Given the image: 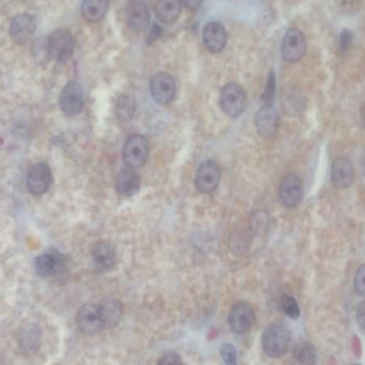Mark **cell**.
Here are the masks:
<instances>
[{
    "mask_svg": "<svg viewBox=\"0 0 365 365\" xmlns=\"http://www.w3.org/2000/svg\"><path fill=\"white\" fill-rule=\"evenodd\" d=\"M255 322V312L248 302L239 301L233 306L228 313V325L236 335H245L253 328Z\"/></svg>",
    "mask_w": 365,
    "mask_h": 365,
    "instance_id": "5b68a950",
    "label": "cell"
},
{
    "mask_svg": "<svg viewBox=\"0 0 365 365\" xmlns=\"http://www.w3.org/2000/svg\"><path fill=\"white\" fill-rule=\"evenodd\" d=\"M362 167H363V169H364V172H365V154H364V156H363Z\"/></svg>",
    "mask_w": 365,
    "mask_h": 365,
    "instance_id": "d590c367",
    "label": "cell"
},
{
    "mask_svg": "<svg viewBox=\"0 0 365 365\" xmlns=\"http://www.w3.org/2000/svg\"><path fill=\"white\" fill-rule=\"evenodd\" d=\"M220 178L221 172L219 166L213 161H205L197 171V190L202 194H212L219 185Z\"/></svg>",
    "mask_w": 365,
    "mask_h": 365,
    "instance_id": "30bf717a",
    "label": "cell"
},
{
    "mask_svg": "<svg viewBox=\"0 0 365 365\" xmlns=\"http://www.w3.org/2000/svg\"><path fill=\"white\" fill-rule=\"evenodd\" d=\"M352 365H361V364H352Z\"/></svg>",
    "mask_w": 365,
    "mask_h": 365,
    "instance_id": "8d00e7d4",
    "label": "cell"
},
{
    "mask_svg": "<svg viewBox=\"0 0 365 365\" xmlns=\"http://www.w3.org/2000/svg\"><path fill=\"white\" fill-rule=\"evenodd\" d=\"M279 122L280 121H279L278 111L272 107V105L262 107L255 117L257 133L265 139L274 137L278 132Z\"/></svg>",
    "mask_w": 365,
    "mask_h": 365,
    "instance_id": "2e32d148",
    "label": "cell"
},
{
    "mask_svg": "<svg viewBox=\"0 0 365 365\" xmlns=\"http://www.w3.org/2000/svg\"><path fill=\"white\" fill-rule=\"evenodd\" d=\"M76 322L77 326L85 335H95L105 329L98 304L88 303L83 306L77 313Z\"/></svg>",
    "mask_w": 365,
    "mask_h": 365,
    "instance_id": "ba28073f",
    "label": "cell"
},
{
    "mask_svg": "<svg viewBox=\"0 0 365 365\" xmlns=\"http://www.w3.org/2000/svg\"><path fill=\"white\" fill-rule=\"evenodd\" d=\"M127 23L134 31H144L150 23V11L146 0H129L127 7Z\"/></svg>",
    "mask_w": 365,
    "mask_h": 365,
    "instance_id": "9a60e30c",
    "label": "cell"
},
{
    "mask_svg": "<svg viewBox=\"0 0 365 365\" xmlns=\"http://www.w3.org/2000/svg\"><path fill=\"white\" fill-rule=\"evenodd\" d=\"M354 289L359 295L365 297V264L360 266L354 274Z\"/></svg>",
    "mask_w": 365,
    "mask_h": 365,
    "instance_id": "f1b7e54d",
    "label": "cell"
},
{
    "mask_svg": "<svg viewBox=\"0 0 365 365\" xmlns=\"http://www.w3.org/2000/svg\"><path fill=\"white\" fill-rule=\"evenodd\" d=\"M352 41H354V35H352V31L343 30L340 37V52H347L352 46Z\"/></svg>",
    "mask_w": 365,
    "mask_h": 365,
    "instance_id": "1f68e13d",
    "label": "cell"
},
{
    "mask_svg": "<svg viewBox=\"0 0 365 365\" xmlns=\"http://www.w3.org/2000/svg\"><path fill=\"white\" fill-rule=\"evenodd\" d=\"M94 265L100 272H108L115 266V253L113 247L107 241L96 243L92 251Z\"/></svg>",
    "mask_w": 365,
    "mask_h": 365,
    "instance_id": "d6986e66",
    "label": "cell"
},
{
    "mask_svg": "<svg viewBox=\"0 0 365 365\" xmlns=\"http://www.w3.org/2000/svg\"><path fill=\"white\" fill-rule=\"evenodd\" d=\"M157 365H184L182 357L174 352H168L161 357Z\"/></svg>",
    "mask_w": 365,
    "mask_h": 365,
    "instance_id": "4dcf8cb0",
    "label": "cell"
},
{
    "mask_svg": "<svg viewBox=\"0 0 365 365\" xmlns=\"http://www.w3.org/2000/svg\"><path fill=\"white\" fill-rule=\"evenodd\" d=\"M135 104L131 96L122 95L117 100V115L121 121H127L133 117Z\"/></svg>",
    "mask_w": 365,
    "mask_h": 365,
    "instance_id": "484cf974",
    "label": "cell"
},
{
    "mask_svg": "<svg viewBox=\"0 0 365 365\" xmlns=\"http://www.w3.org/2000/svg\"><path fill=\"white\" fill-rule=\"evenodd\" d=\"M37 29L35 18L30 14H20L12 20L10 35L16 44L25 45L30 41Z\"/></svg>",
    "mask_w": 365,
    "mask_h": 365,
    "instance_id": "5bb4252c",
    "label": "cell"
},
{
    "mask_svg": "<svg viewBox=\"0 0 365 365\" xmlns=\"http://www.w3.org/2000/svg\"><path fill=\"white\" fill-rule=\"evenodd\" d=\"M140 178L135 169L124 168L115 178L117 192L123 197H133L140 190Z\"/></svg>",
    "mask_w": 365,
    "mask_h": 365,
    "instance_id": "e0dca14e",
    "label": "cell"
},
{
    "mask_svg": "<svg viewBox=\"0 0 365 365\" xmlns=\"http://www.w3.org/2000/svg\"><path fill=\"white\" fill-rule=\"evenodd\" d=\"M62 265V261L54 253H44L35 260V272L40 277L48 278L58 272Z\"/></svg>",
    "mask_w": 365,
    "mask_h": 365,
    "instance_id": "cb8c5ba5",
    "label": "cell"
},
{
    "mask_svg": "<svg viewBox=\"0 0 365 365\" xmlns=\"http://www.w3.org/2000/svg\"><path fill=\"white\" fill-rule=\"evenodd\" d=\"M108 6V0H83L81 14L88 22L96 23L104 18Z\"/></svg>",
    "mask_w": 365,
    "mask_h": 365,
    "instance_id": "603a6c76",
    "label": "cell"
},
{
    "mask_svg": "<svg viewBox=\"0 0 365 365\" xmlns=\"http://www.w3.org/2000/svg\"><path fill=\"white\" fill-rule=\"evenodd\" d=\"M354 180V169L352 161L347 157H337L331 167V184L337 190L350 187Z\"/></svg>",
    "mask_w": 365,
    "mask_h": 365,
    "instance_id": "4fadbf2b",
    "label": "cell"
},
{
    "mask_svg": "<svg viewBox=\"0 0 365 365\" xmlns=\"http://www.w3.org/2000/svg\"><path fill=\"white\" fill-rule=\"evenodd\" d=\"M204 0H180V3L186 9L192 12H197L201 7Z\"/></svg>",
    "mask_w": 365,
    "mask_h": 365,
    "instance_id": "d6a6232c",
    "label": "cell"
},
{
    "mask_svg": "<svg viewBox=\"0 0 365 365\" xmlns=\"http://www.w3.org/2000/svg\"><path fill=\"white\" fill-rule=\"evenodd\" d=\"M149 144L142 135H133L127 140L123 149L125 165L131 169L142 167L148 161Z\"/></svg>",
    "mask_w": 365,
    "mask_h": 365,
    "instance_id": "277c9868",
    "label": "cell"
},
{
    "mask_svg": "<svg viewBox=\"0 0 365 365\" xmlns=\"http://www.w3.org/2000/svg\"><path fill=\"white\" fill-rule=\"evenodd\" d=\"M182 11L180 0H157L155 12L157 18L166 24L178 20Z\"/></svg>",
    "mask_w": 365,
    "mask_h": 365,
    "instance_id": "7402d4cb",
    "label": "cell"
},
{
    "mask_svg": "<svg viewBox=\"0 0 365 365\" xmlns=\"http://www.w3.org/2000/svg\"><path fill=\"white\" fill-rule=\"evenodd\" d=\"M203 40L209 52L214 54L222 52L226 44V29L219 23H209L203 30Z\"/></svg>",
    "mask_w": 365,
    "mask_h": 365,
    "instance_id": "ac0fdd59",
    "label": "cell"
},
{
    "mask_svg": "<svg viewBox=\"0 0 365 365\" xmlns=\"http://www.w3.org/2000/svg\"><path fill=\"white\" fill-rule=\"evenodd\" d=\"M220 106L228 117H238L247 106L246 92L237 83H228L220 94Z\"/></svg>",
    "mask_w": 365,
    "mask_h": 365,
    "instance_id": "3957f363",
    "label": "cell"
},
{
    "mask_svg": "<svg viewBox=\"0 0 365 365\" xmlns=\"http://www.w3.org/2000/svg\"><path fill=\"white\" fill-rule=\"evenodd\" d=\"M105 329L113 328L121 322L123 307L121 302L115 299H105L98 303Z\"/></svg>",
    "mask_w": 365,
    "mask_h": 365,
    "instance_id": "ffe728a7",
    "label": "cell"
},
{
    "mask_svg": "<svg viewBox=\"0 0 365 365\" xmlns=\"http://www.w3.org/2000/svg\"><path fill=\"white\" fill-rule=\"evenodd\" d=\"M357 322L359 326L365 331V300L359 304L358 309H357Z\"/></svg>",
    "mask_w": 365,
    "mask_h": 365,
    "instance_id": "836d02e7",
    "label": "cell"
},
{
    "mask_svg": "<svg viewBox=\"0 0 365 365\" xmlns=\"http://www.w3.org/2000/svg\"><path fill=\"white\" fill-rule=\"evenodd\" d=\"M307 50V41L301 30L297 28H291L285 33L283 37L281 54L283 59L287 62L295 64L301 60L302 57Z\"/></svg>",
    "mask_w": 365,
    "mask_h": 365,
    "instance_id": "8992f818",
    "label": "cell"
},
{
    "mask_svg": "<svg viewBox=\"0 0 365 365\" xmlns=\"http://www.w3.org/2000/svg\"><path fill=\"white\" fill-rule=\"evenodd\" d=\"M52 182V170L47 163H39L31 168L27 178L29 192L35 196H41L50 190Z\"/></svg>",
    "mask_w": 365,
    "mask_h": 365,
    "instance_id": "7c38bea8",
    "label": "cell"
},
{
    "mask_svg": "<svg viewBox=\"0 0 365 365\" xmlns=\"http://www.w3.org/2000/svg\"><path fill=\"white\" fill-rule=\"evenodd\" d=\"M281 309L289 318L297 320L300 316V308L295 298L289 295H283L280 302Z\"/></svg>",
    "mask_w": 365,
    "mask_h": 365,
    "instance_id": "4316f807",
    "label": "cell"
},
{
    "mask_svg": "<svg viewBox=\"0 0 365 365\" xmlns=\"http://www.w3.org/2000/svg\"><path fill=\"white\" fill-rule=\"evenodd\" d=\"M74 46L72 33L66 28L52 31L46 42L47 54L60 64H64L72 57Z\"/></svg>",
    "mask_w": 365,
    "mask_h": 365,
    "instance_id": "7a4b0ae2",
    "label": "cell"
},
{
    "mask_svg": "<svg viewBox=\"0 0 365 365\" xmlns=\"http://www.w3.org/2000/svg\"><path fill=\"white\" fill-rule=\"evenodd\" d=\"M276 95V77H274V72L270 73V76L267 79V85H266L265 91L262 95V103L263 106H272V102Z\"/></svg>",
    "mask_w": 365,
    "mask_h": 365,
    "instance_id": "83f0119b",
    "label": "cell"
},
{
    "mask_svg": "<svg viewBox=\"0 0 365 365\" xmlns=\"http://www.w3.org/2000/svg\"><path fill=\"white\" fill-rule=\"evenodd\" d=\"M61 110L69 117H74L83 108V90L77 81H71L64 88L59 98Z\"/></svg>",
    "mask_w": 365,
    "mask_h": 365,
    "instance_id": "9c48e42d",
    "label": "cell"
},
{
    "mask_svg": "<svg viewBox=\"0 0 365 365\" xmlns=\"http://www.w3.org/2000/svg\"><path fill=\"white\" fill-rule=\"evenodd\" d=\"M291 335L287 327L281 324L270 325L264 330L262 345L270 358H281L286 354L291 345Z\"/></svg>",
    "mask_w": 365,
    "mask_h": 365,
    "instance_id": "6da1fadb",
    "label": "cell"
},
{
    "mask_svg": "<svg viewBox=\"0 0 365 365\" xmlns=\"http://www.w3.org/2000/svg\"><path fill=\"white\" fill-rule=\"evenodd\" d=\"M318 354L313 344L307 341H301L296 344L291 354L293 365H315Z\"/></svg>",
    "mask_w": 365,
    "mask_h": 365,
    "instance_id": "44dd1931",
    "label": "cell"
},
{
    "mask_svg": "<svg viewBox=\"0 0 365 365\" xmlns=\"http://www.w3.org/2000/svg\"><path fill=\"white\" fill-rule=\"evenodd\" d=\"M150 89L153 98L158 104H170L175 98V81L173 77L167 73H158L155 75L151 81Z\"/></svg>",
    "mask_w": 365,
    "mask_h": 365,
    "instance_id": "8fae6325",
    "label": "cell"
},
{
    "mask_svg": "<svg viewBox=\"0 0 365 365\" xmlns=\"http://www.w3.org/2000/svg\"><path fill=\"white\" fill-rule=\"evenodd\" d=\"M220 352H221V357L226 365H238L237 364L236 349L234 346L231 344H224Z\"/></svg>",
    "mask_w": 365,
    "mask_h": 365,
    "instance_id": "f546056e",
    "label": "cell"
},
{
    "mask_svg": "<svg viewBox=\"0 0 365 365\" xmlns=\"http://www.w3.org/2000/svg\"><path fill=\"white\" fill-rule=\"evenodd\" d=\"M279 198L284 207L289 209L298 207L303 199V185L296 174H287L279 186Z\"/></svg>",
    "mask_w": 365,
    "mask_h": 365,
    "instance_id": "52a82bcc",
    "label": "cell"
},
{
    "mask_svg": "<svg viewBox=\"0 0 365 365\" xmlns=\"http://www.w3.org/2000/svg\"><path fill=\"white\" fill-rule=\"evenodd\" d=\"M40 340H41V335L37 327H25L24 331L21 333V344L23 348L29 352H33L39 348Z\"/></svg>",
    "mask_w": 365,
    "mask_h": 365,
    "instance_id": "d4e9b609",
    "label": "cell"
},
{
    "mask_svg": "<svg viewBox=\"0 0 365 365\" xmlns=\"http://www.w3.org/2000/svg\"><path fill=\"white\" fill-rule=\"evenodd\" d=\"M361 117H362L363 123L365 125V103L363 104L362 108H361Z\"/></svg>",
    "mask_w": 365,
    "mask_h": 365,
    "instance_id": "e575fe53",
    "label": "cell"
}]
</instances>
